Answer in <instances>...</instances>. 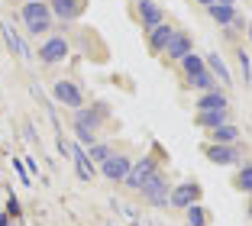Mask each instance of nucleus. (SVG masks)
Returning a JSON list of instances; mask_svg holds the SVG:
<instances>
[{"label": "nucleus", "instance_id": "obj_11", "mask_svg": "<svg viewBox=\"0 0 252 226\" xmlns=\"http://www.w3.org/2000/svg\"><path fill=\"white\" fill-rule=\"evenodd\" d=\"M207 159L214 165H239L243 152H239V146H207Z\"/></svg>", "mask_w": 252, "mask_h": 226}, {"label": "nucleus", "instance_id": "obj_6", "mask_svg": "<svg viewBox=\"0 0 252 226\" xmlns=\"http://www.w3.org/2000/svg\"><path fill=\"white\" fill-rule=\"evenodd\" d=\"M52 97L62 103V107H74V110H81L84 107V94H81V88L74 84V81H55L52 84Z\"/></svg>", "mask_w": 252, "mask_h": 226}, {"label": "nucleus", "instance_id": "obj_20", "mask_svg": "<svg viewBox=\"0 0 252 226\" xmlns=\"http://www.w3.org/2000/svg\"><path fill=\"white\" fill-rule=\"evenodd\" d=\"M207 13L214 16L217 23H220V26H233V20H236V7H226V3H210L207 7Z\"/></svg>", "mask_w": 252, "mask_h": 226}, {"label": "nucleus", "instance_id": "obj_3", "mask_svg": "<svg viewBox=\"0 0 252 226\" xmlns=\"http://www.w3.org/2000/svg\"><path fill=\"white\" fill-rule=\"evenodd\" d=\"M68 52H71V45H68L65 36H52V39H45L42 45H39V62L42 65H59V62L68 59Z\"/></svg>", "mask_w": 252, "mask_h": 226}, {"label": "nucleus", "instance_id": "obj_9", "mask_svg": "<svg viewBox=\"0 0 252 226\" xmlns=\"http://www.w3.org/2000/svg\"><path fill=\"white\" fill-rule=\"evenodd\" d=\"M49 10H52L62 23H71V20H78V16L88 10V0H52Z\"/></svg>", "mask_w": 252, "mask_h": 226}, {"label": "nucleus", "instance_id": "obj_32", "mask_svg": "<svg viewBox=\"0 0 252 226\" xmlns=\"http://www.w3.org/2000/svg\"><path fill=\"white\" fill-rule=\"evenodd\" d=\"M249 42H252V30H249Z\"/></svg>", "mask_w": 252, "mask_h": 226}, {"label": "nucleus", "instance_id": "obj_12", "mask_svg": "<svg viewBox=\"0 0 252 226\" xmlns=\"http://www.w3.org/2000/svg\"><path fill=\"white\" fill-rule=\"evenodd\" d=\"M194 107H197V113H207V110H226V107H230V97H226V91L214 88V91H207V94H200Z\"/></svg>", "mask_w": 252, "mask_h": 226}, {"label": "nucleus", "instance_id": "obj_16", "mask_svg": "<svg viewBox=\"0 0 252 226\" xmlns=\"http://www.w3.org/2000/svg\"><path fill=\"white\" fill-rule=\"evenodd\" d=\"M204 65H207V71L214 74V78L220 81V84H233V74H230V68L223 65V59L217 55V52H210L207 59H204Z\"/></svg>", "mask_w": 252, "mask_h": 226}, {"label": "nucleus", "instance_id": "obj_27", "mask_svg": "<svg viewBox=\"0 0 252 226\" xmlns=\"http://www.w3.org/2000/svg\"><path fill=\"white\" fill-rule=\"evenodd\" d=\"M20 200H16V194H13V191H10V197H7V217L10 220H16V217H20Z\"/></svg>", "mask_w": 252, "mask_h": 226}, {"label": "nucleus", "instance_id": "obj_17", "mask_svg": "<svg viewBox=\"0 0 252 226\" xmlns=\"http://www.w3.org/2000/svg\"><path fill=\"white\" fill-rule=\"evenodd\" d=\"M210 136H214V146H236L239 142V126L223 123V126H217V129H210Z\"/></svg>", "mask_w": 252, "mask_h": 226}, {"label": "nucleus", "instance_id": "obj_28", "mask_svg": "<svg viewBox=\"0 0 252 226\" xmlns=\"http://www.w3.org/2000/svg\"><path fill=\"white\" fill-rule=\"evenodd\" d=\"M13 168H16V175H20V181L26 184V188H32V178H30V171H26V165H23L20 159H13Z\"/></svg>", "mask_w": 252, "mask_h": 226}, {"label": "nucleus", "instance_id": "obj_21", "mask_svg": "<svg viewBox=\"0 0 252 226\" xmlns=\"http://www.w3.org/2000/svg\"><path fill=\"white\" fill-rule=\"evenodd\" d=\"M181 65H185V74H188V78H194V74H200V71H207L204 59H200V55H194V52L181 59Z\"/></svg>", "mask_w": 252, "mask_h": 226}, {"label": "nucleus", "instance_id": "obj_31", "mask_svg": "<svg viewBox=\"0 0 252 226\" xmlns=\"http://www.w3.org/2000/svg\"><path fill=\"white\" fill-rule=\"evenodd\" d=\"M197 3H204V7H210V3H214V0H197Z\"/></svg>", "mask_w": 252, "mask_h": 226}, {"label": "nucleus", "instance_id": "obj_2", "mask_svg": "<svg viewBox=\"0 0 252 226\" xmlns=\"http://www.w3.org/2000/svg\"><path fill=\"white\" fill-rule=\"evenodd\" d=\"M20 16H23V26H26L30 36H45V32L52 30V10H49V3H42V0L23 3Z\"/></svg>", "mask_w": 252, "mask_h": 226}, {"label": "nucleus", "instance_id": "obj_30", "mask_svg": "<svg viewBox=\"0 0 252 226\" xmlns=\"http://www.w3.org/2000/svg\"><path fill=\"white\" fill-rule=\"evenodd\" d=\"M214 3H226V7H233V3H236V0H214Z\"/></svg>", "mask_w": 252, "mask_h": 226}, {"label": "nucleus", "instance_id": "obj_4", "mask_svg": "<svg viewBox=\"0 0 252 226\" xmlns=\"http://www.w3.org/2000/svg\"><path fill=\"white\" fill-rule=\"evenodd\" d=\"M158 171V165H156V159H152V155H142L139 161H133V168H129V175H126V188L129 191H142V184L149 181V178L156 175Z\"/></svg>", "mask_w": 252, "mask_h": 226}, {"label": "nucleus", "instance_id": "obj_7", "mask_svg": "<svg viewBox=\"0 0 252 226\" xmlns=\"http://www.w3.org/2000/svg\"><path fill=\"white\" fill-rule=\"evenodd\" d=\"M197 197H200V188L194 181H185V184H178V188H171L168 204L178 207V210H188L191 204H197Z\"/></svg>", "mask_w": 252, "mask_h": 226}, {"label": "nucleus", "instance_id": "obj_18", "mask_svg": "<svg viewBox=\"0 0 252 226\" xmlns=\"http://www.w3.org/2000/svg\"><path fill=\"white\" fill-rule=\"evenodd\" d=\"M171 36H175V30H171L168 23H162V26H156V30H149V49H152V52H165V45H168Z\"/></svg>", "mask_w": 252, "mask_h": 226}, {"label": "nucleus", "instance_id": "obj_25", "mask_svg": "<svg viewBox=\"0 0 252 226\" xmlns=\"http://www.w3.org/2000/svg\"><path fill=\"white\" fill-rule=\"evenodd\" d=\"M236 188L246 191V194H252V165H243L236 175Z\"/></svg>", "mask_w": 252, "mask_h": 226}, {"label": "nucleus", "instance_id": "obj_29", "mask_svg": "<svg viewBox=\"0 0 252 226\" xmlns=\"http://www.w3.org/2000/svg\"><path fill=\"white\" fill-rule=\"evenodd\" d=\"M26 171H32V175L39 178V161L36 159H26Z\"/></svg>", "mask_w": 252, "mask_h": 226}, {"label": "nucleus", "instance_id": "obj_24", "mask_svg": "<svg viewBox=\"0 0 252 226\" xmlns=\"http://www.w3.org/2000/svg\"><path fill=\"white\" fill-rule=\"evenodd\" d=\"M110 146H104V142H94V146H91V152H88V159L91 161H97V165H104L107 159H110Z\"/></svg>", "mask_w": 252, "mask_h": 226}, {"label": "nucleus", "instance_id": "obj_1", "mask_svg": "<svg viewBox=\"0 0 252 226\" xmlns=\"http://www.w3.org/2000/svg\"><path fill=\"white\" fill-rule=\"evenodd\" d=\"M107 120V103H94L88 110H74V136H78V146H94V132L97 126Z\"/></svg>", "mask_w": 252, "mask_h": 226}, {"label": "nucleus", "instance_id": "obj_15", "mask_svg": "<svg viewBox=\"0 0 252 226\" xmlns=\"http://www.w3.org/2000/svg\"><path fill=\"white\" fill-rule=\"evenodd\" d=\"M165 55H168V59H175V62H181L185 55H191V36H188V32H181V30H175V36H171L168 45H165Z\"/></svg>", "mask_w": 252, "mask_h": 226}, {"label": "nucleus", "instance_id": "obj_14", "mask_svg": "<svg viewBox=\"0 0 252 226\" xmlns=\"http://www.w3.org/2000/svg\"><path fill=\"white\" fill-rule=\"evenodd\" d=\"M0 36H3V42H7V49L13 52V55H20V59H32L30 45H26L20 36H16V30L10 26V23H0Z\"/></svg>", "mask_w": 252, "mask_h": 226}, {"label": "nucleus", "instance_id": "obj_10", "mask_svg": "<svg viewBox=\"0 0 252 226\" xmlns=\"http://www.w3.org/2000/svg\"><path fill=\"white\" fill-rule=\"evenodd\" d=\"M139 20H142V30L149 32L165 23V10L158 3H152V0H139Z\"/></svg>", "mask_w": 252, "mask_h": 226}, {"label": "nucleus", "instance_id": "obj_8", "mask_svg": "<svg viewBox=\"0 0 252 226\" xmlns=\"http://www.w3.org/2000/svg\"><path fill=\"white\" fill-rule=\"evenodd\" d=\"M129 168H133V159H126V155H110V159L100 165V171H104V178H110V181L123 184L126 175H129Z\"/></svg>", "mask_w": 252, "mask_h": 226}, {"label": "nucleus", "instance_id": "obj_5", "mask_svg": "<svg viewBox=\"0 0 252 226\" xmlns=\"http://www.w3.org/2000/svg\"><path fill=\"white\" fill-rule=\"evenodd\" d=\"M139 194L146 197V200H149L152 207H165V204H168V194H171V184L165 181V175H162V171H156V175H152L146 184H142V191H139Z\"/></svg>", "mask_w": 252, "mask_h": 226}, {"label": "nucleus", "instance_id": "obj_23", "mask_svg": "<svg viewBox=\"0 0 252 226\" xmlns=\"http://www.w3.org/2000/svg\"><path fill=\"white\" fill-rule=\"evenodd\" d=\"M188 226H207V210H204L200 204L188 207Z\"/></svg>", "mask_w": 252, "mask_h": 226}, {"label": "nucleus", "instance_id": "obj_26", "mask_svg": "<svg viewBox=\"0 0 252 226\" xmlns=\"http://www.w3.org/2000/svg\"><path fill=\"white\" fill-rule=\"evenodd\" d=\"M236 59H239V68H243V84H252V65H249V55L239 49V52H236Z\"/></svg>", "mask_w": 252, "mask_h": 226}, {"label": "nucleus", "instance_id": "obj_19", "mask_svg": "<svg viewBox=\"0 0 252 226\" xmlns=\"http://www.w3.org/2000/svg\"><path fill=\"white\" fill-rule=\"evenodd\" d=\"M230 123V107L226 110H207V113H197V126L204 129H217V126Z\"/></svg>", "mask_w": 252, "mask_h": 226}, {"label": "nucleus", "instance_id": "obj_13", "mask_svg": "<svg viewBox=\"0 0 252 226\" xmlns=\"http://www.w3.org/2000/svg\"><path fill=\"white\" fill-rule=\"evenodd\" d=\"M71 161H74V171H78V178H81L84 184L94 181V161L88 159L84 146H71Z\"/></svg>", "mask_w": 252, "mask_h": 226}, {"label": "nucleus", "instance_id": "obj_22", "mask_svg": "<svg viewBox=\"0 0 252 226\" xmlns=\"http://www.w3.org/2000/svg\"><path fill=\"white\" fill-rule=\"evenodd\" d=\"M188 81H191V88H197L200 94H207V91L217 88V81H214V74H210V71H200V74H194V78H188Z\"/></svg>", "mask_w": 252, "mask_h": 226}]
</instances>
